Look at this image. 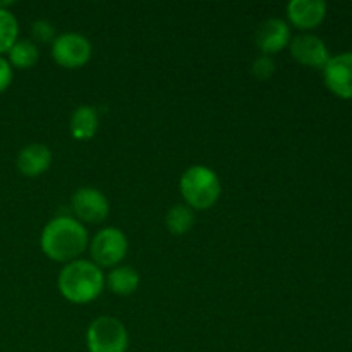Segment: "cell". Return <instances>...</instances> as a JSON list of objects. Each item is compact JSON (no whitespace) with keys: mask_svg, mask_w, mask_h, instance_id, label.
I'll return each mask as SVG.
<instances>
[{"mask_svg":"<svg viewBox=\"0 0 352 352\" xmlns=\"http://www.w3.org/2000/svg\"><path fill=\"white\" fill-rule=\"evenodd\" d=\"M40 244L50 260L69 261L85 251L88 232L85 226L72 217H57L45 226Z\"/></svg>","mask_w":352,"mask_h":352,"instance_id":"cell-1","label":"cell"},{"mask_svg":"<svg viewBox=\"0 0 352 352\" xmlns=\"http://www.w3.org/2000/svg\"><path fill=\"white\" fill-rule=\"evenodd\" d=\"M105 277L98 265L88 260H72L58 275V289L65 299L76 305H85L98 298Z\"/></svg>","mask_w":352,"mask_h":352,"instance_id":"cell-2","label":"cell"},{"mask_svg":"<svg viewBox=\"0 0 352 352\" xmlns=\"http://www.w3.org/2000/svg\"><path fill=\"white\" fill-rule=\"evenodd\" d=\"M181 192L188 206L206 210L217 203L222 192L220 179L212 168L195 165L189 167L181 177Z\"/></svg>","mask_w":352,"mask_h":352,"instance_id":"cell-3","label":"cell"},{"mask_svg":"<svg viewBox=\"0 0 352 352\" xmlns=\"http://www.w3.org/2000/svg\"><path fill=\"white\" fill-rule=\"evenodd\" d=\"M89 352H127L129 336L120 320L113 316H98L86 332Z\"/></svg>","mask_w":352,"mask_h":352,"instance_id":"cell-4","label":"cell"},{"mask_svg":"<svg viewBox=\"0 0 352 352\" xmlns=\"http://www.w3.org/2000/svg\"><path fill=\"white\" fill-rule=\"evenodd\" d=\"M127 253V237L117 227H105L91 241V256L98 267H113Z\"/></svg>","mask_w":352,"mask_h":352,"instance_id":"cell-5","label":"cell"},{"mask_svg":"<svg viewBox=\"0 0 352 352\" xmlns=\"http://www.w3.org/2000/svg\"><path fill=\"white\" fill-rule=\"evenodd\" d=\"M52 55L62 67H79L91 57V43L79 33L58 34L52 43Z\"/></svg>","mask_w":352,"mask_h":352,"instance_id":"cell-6","label":"cell"},{"mask_svg":"<svg viewBox=\"0 0 352 352\" xmlns=\"http://www.w3.org/2000/svg\"><path fill=\"white\" fill-rule=\"evenodd\" d=\"M323 79L330 91L342 100H352V52H342L327 62Z\"/></svg>","mask_w":352,"mask_h":352,"instance_id":"cell-7","label":"cell"},{"mask_svg":"<svg viewBox=\"0 0 352 352\" xmlns=\"http://www.w3.org/2000/svg\"><path fill=\"white\" fill-rule=\"evenodd\" d=\"M72 208L81 220L88 223H100L109 215V199L95 188H81L72 196Z\"/></svg>","mask_w":352,"mask_h":352,"instance_id":"cell-8","label":"cell"},{"mask_svg":"<svg viewBox=\"0 0 352 352\" xmlns=\"http://www.w3.org/2000/svg\"><path fill=\"white\" fill-rule=\"evenodd\" d=\"M291 54L299 64L315 69H323L330 60V52L325 41L311 33L296 36L291 41Z\"/></svg>","mask_w":352,"mask_h":352,"instance_id":"cell-9","label":"cell"},{"mask_svg":"<svg viewBox=\"0 0 352 352\" xmlns=\"http://www.w3.org/2000/svg\"><path fill=\"white\" fill-rule=\"evenodd\" d=\"M287 16L299 30H315L327 16V3L323 0H291L287 3Z\"/></svg>","mask_w":352,"mask_h":352,"instance_id":"cell-10","label":"cell"},{"mask_svg":"<svg viewBox=\"0 0 352 352\" xmlns=\"http://www.w3.org/2000/svg\"><path fill=\"white\" fill-rule=\"evenodd\" d=\"M291 40V28L280 17H270L258 26L256 45L265 55L282 50Z\"/></svg>","mask_w":352,"mask_h":352,"instance_id":"cell-11","label":"cell"},{"mask_svg":"<svg viewBox=\"0 0 352 352\" xmlns=\"http://www.w3.org/2000/svg\"><path fill=\"white\" fill-rule=\"evenodd\" d=\"M50 162L52 151L41 143L28 144L17 155V168H19L21 174L28 175V177L43 174L50 167Z\"/></svg>","mask_w":352,"mask_h":352,"instance_id":"cell-12","label":"cell"},{"mask_svg":"<svg viewBox=\"0 0 352 352\" xmlns=\"http://www.w3.org/2000/svg\"><path fill=\"white\" fill-rule=\"evenodd\" d=\"M71 134L76 140H89L98 129V113L91 105H81L71 117Z\"/></svg>","mask_w":352,"mask_h":352,"instance_id":"cell-13","label":"cell"},{"mask_svg":"<svg viewBox=\"0 0 352 352\" xmlns=\"http://www.w3.org/2000/svg\"><path fill=\"white\" fill-rule=\"evenodd\" d=\"M110 291L119 296H129L140 285V274L133 267H117L107 277Z\"/></svg>","mask_w":352,"mask_h":352,"instance_id":"cell-14","label":"cell"},{"mask_svg":"<svg viewBox=\"0 0 352 352\" xmlns=\"http://www.w3.org/2000/svg\"><path fill=\"white\" fill-rule=\"evenodd\" d=\"M7 54H9V64L17 69L33 67L40 58L36 43L31 40H17Z\"/></svg>","mask_w":352,"mask_h":352,"instance_id":"cell-15","label":"cell"},{"mask_svg":"<svg viewBox=\"0 0 352 352\" xmlns=\"http://www.w3.org/2000/svg\"><path fill=\"white\" fill-rule=\"evenodd\" d=\"M165 223H167L168 230L172 234L181 236V234H186L195 226V212L188 205H175L168 210L167 217H165Z\"/></svg>","mask_w":352,"mask_h":352,"instance_id":"cell-16","label":"cell"},{"mask_svg":"<svg viewBox=\"0 0 352 352\" xmlns=\"http://www.w3.org/2000/svg\"><path fill=\"white\" fill-rule=\"evenodd\" d=\"M19 34V24H17L16 16L10 10L0 7V55L10 50L17 41Z\"/></svg>","mask_w":352,"mask_h":352,"instance_id":"cell-17","label":"cell"},{"mask_svg":"<svg viewBox=\"0 0 352 352\" xmlns=\"http://www.w3.org/2000/svg\"><path fill=\"white\" fill-rule=\"evenodd\" d=\"M31 34L36 41H41V43H50L55 38V28L54 24L48 23L47 19H38L33 23V28H31Z\"/></svg>","mask_w":352,"mask_h":352,"instance_id":"cell-18","label":"cell"},{"mask_svg":"<svg viewBox=\"0 0 352 352\" xmlns=\"http://www.w3.org/2000/svg\"><path fill=\"white\" fill-rule=\"evenodd\" d=\"M275 72V60L270 55H260L258 58H254L253 62V74L260 79L270 78Z\"/></svg>","mask_w":352,"mask_h":352,"instance_id":"cell-19","label":"cell"},{"mask_svg":"<svg viewBox=\"0 0 352 352\" xmlns=\"http://www.w3.org/2000/svg\"><path fill=\"white\" fill-rule=\"evenodd\" d=\"M12 65L9 64L7 58H3L2 55H0V93L6 91V89L9 88L10 82H12Z\"/></svg>","mask_w":352,"mask_h":352,"instance_id":"cell-20","label":"cell"}]
</instances>
